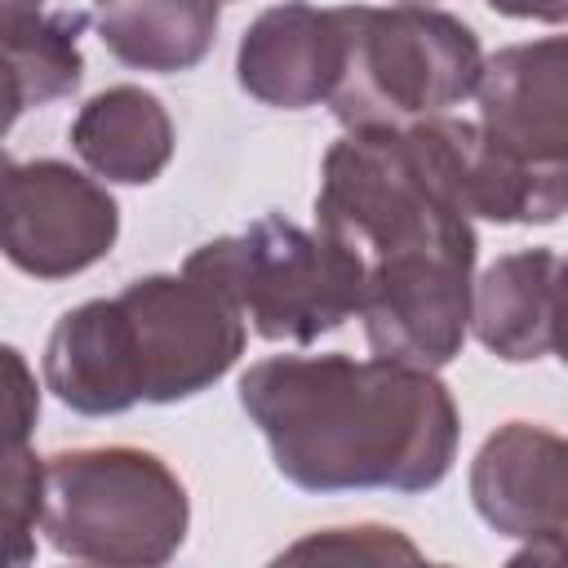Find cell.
<instances>
[{"label": "cell", "instance_id": "cell-5", "mask_svg": "<svg viewBox=\"0 0 568 568\" xmlns=\"http://www.w3.org/2000/svg\"><path fill=\"white\" fill-rule=\"evenodd\" d=\"M182 271L222 288L257 337L293 346L342 328L364 297V262L346 244L275 213L191 248Z\"/></svg>", "mask_w": 568, "mask_h": 568}, {"label": "cell", "instance_id": "cell-6", "mask_svg": "<svg viewBox=\"0 0 568 568\" xmlns=\"http://www.w3.org/2000/svg\"><path fill=\"white\" fill-rule=\"evenodd\" d=\"M142 404H178L244 355V311L200 275H142L120 293Z\"/></svg>", "mask_w": 568, "mask_h": 568}, {"label": "cell", "instance_id": "cell-14", "mask_svg": "<svg viewBox=\"0 0 568 568\" xmlns=\"http://www.w3.org/2000/svg\"><path fill=\"white\" fill-rule=\"evenodd\" d=\"M106 53L133 71H191L217 36V0H93Z\"/></svg>", "mask_w": 568, "mask_h": 568}, {"label": "cell", "instance_id": "cell-15", "mask_svg": "<svg viewBox=\"0 0 568 568\" xmlns=\"http://www.w3.org/2000/svg\"><path fill=\"white\" fill-rule=\"evenodd\" d=\"M89 13L80 9H58V13H31L0 22L4 36V89H9V124L44 106L53 98H67L80 89L84 75V53H80V31Z\"/></svg>", "mask_w": 568, "mask_h": 568}, {"label": "cell", "instance_id": "cell-11", "mask_svg": "<svg viewBox=\"0 0 568 568\" xmlns=\"http://www.w3.org/2000/svg\"><path fill=\"white\" fill-rule=\"evenodd\" d=\"M44 386L84 417H111L142 404L120 297H93L58 315L44 342Z\"/></svg>", "mask_w": 568, "mask_h": 568}, {"label": "cell", "instance_id": "cell-13", "mask_svg": "<svg viewBox=\"0 0 568 568\" xmlns=\"http://www.w3.org/2000/svg\"><path fill=\"white\" fill-rule=\"evenodd\" d=\"M71 146L98 178L146 186L173 160V120L155 93L138 84H111L75 111Z\"/></svg>", "mask_w": 568, "mask_h": 568}, {"label": "cell", "instance_id": "cell-20", "mask_svg": "<svg viewBox=\"0 0 568 568\" xmlns=\"http://www.w3.org/2000/svg\"><path fill=\"white\" fill-rule=\"evenodd\" d=\"M555 351L568 364V262L559 271V302H555Z\"/></svg>", "mask_w": 568, "mask_h": 568}, {"label": "cell", "instance_id": "cell-4", "mask_svg": "<svg viewBox=\"0 0 568 568\" xmlns=\"http://www.w3.org/2000/svg\"><path fill=\"white\" fill-rule=\"evenodd\" d=\"M346 58L328 98L337 124L399 129L466 102L484 80L479 36L430 4H342Z\"/></svg>", "mask_w": 568, "mask_h": 568}, {"label": "cell", "instance_id": "cell-2", "mask_svg": "<svg viewBox=\"0 0 568 568\" xmlns=\"http://www.w3.org/2000/svg\"><path fill=\"white\" fill-rule=\"evenodd\" d=\"M240 404L275 470L306 493H426L462 439L435 368L351 355H271L240 377Z\"/></svg>", "mask_w": 568, "mask_h": 568}, {"label": "cell", "instance_id": "cell-10", "mask_svg": "<svg viewBox=\"0 0 568 568\" xmlns=\"http://www.w3.org/2000/svg\"><path fill=\"white\" fill-rule=\"evenodd\" d=\"M342 58H346L342 13L315 9L306 0H288V4H271L248 22L235 49V80L262 106L302 111L333 98Z\"/></svg>", "mask_w": 568, "mask_h": 568}, {"label": "cell", "instance_id": "cell-19", "mask_svg": "<svg viewBox=\"0 0 568 568\" xmlns=\"http://www.w3.org/2000/svg\"><path fill=\"white\" fill-rule=\"evenodd\" d=\"M501 18H528V22H568V0H484Z\"/></svg>", "mask_w": 568, "mask_h": 568}, {"label": "cell", "instance_id": "cell-3", "mask_svg": "<svg viewBox=\"0 0 568 568\" xmlns=\"http://www.w3.org/2000/svg\"><path fill=\"white\" fill-rule=\"evenodd\" d=\"M49 546L102 568H160L191 528V497L173 466L151 448L98 444L44 457Z\"/></svg>", "mask_w": 568, "mask_h": 568}, {"label": "cell", "instance_id": "cell-1", "mask_svg": "<svg viewBox=\"0 0 568 568\" xmlns=\"http://www.w3.org/2000/svg\"><path fill=\"white\" fill-rule=\"evenodd\" d=\"M475 213L462 186V120L355 129L324 151L315 226L364 262L359 320L373 355L444 368L475 302Z\"/></svg>", "mask_w": 568, "mask_h": 568}, {"label": "cell", "instance_id": "cell-18", "mask_svg": "<svg viewBox=\"0 0 568 568\" xmlns=\"http://www.w3.org/2000/svg\"><path fill=\"white\" fill-rule=\"evenodd\" d=\"M4 364H9V377H13V390H9V444H27V430L36 426L40 417V395H36V382L22 364V355L13 346H4Z\"/></svg>", "mask_w": 568, "mask_h": 568}, {"label": "cell", "instance_id": "cell-21", "mask_svg": "<svg viewBox=\"0 0 568 568\" xmlns=\"http://www.w3.org/2000/svg\"><path fill=\"white\" fill-rule=\"evenodd\" d=\"M510 564H568V541H546V546H524L510 555Z\"/></svg>", "mask_w": 568, "mask_h": 568}, {"label": "cell", "instance_id": "cell-8", "mask_svg": "<svg viewBox=\"0 0 568 568\" xmlns=\"http://www.w3.org/2000/svg\"><path fill=\"white\" fill-rule=\"evenodd\" d=\"M479 129L515 160L568 178V36L506 44L484 58Z\"/></svg>", "mask_w": 568, "mask_h": 568}, {"label": "cell", "instance_id": "cell-9", "mask_svg": "<svg viewBox=\"0 0 568 568\" xmlns=\"http://www.w3.org/2000/svg\"><path fill=\"white\" fill-rule=\"evenodd\" d=\"M470 501L501 537L568 541V439L537 422L497 426L470 462Z\"/></svg>", "mask_w": 568, "mask_h": 568}, {"label": "cell", "instance_id": "cell-22", "mask_svg": "<svg viewBox=\"0 0 568 568\" xmlns=\"http://www.w3.org/2000/svg\"><path fill=\"white\" fill-rule=\"evenodd\" d=\"M44 0H0V22H13V18H31L40 13Z\"/></svg>", "mask_w": 568, "mask_h": 568}, {"label": "cell", "instance_id": "cell-12", "mask_svg": "<svg viewBox=\"0 0 568 568\" xmlns=\"http://www.w3.org/2000/svg\"><path fill=\"white\" fill-rule=\"evenodd\" d=\"M559 253L519 248L497 257L470 302V328L484 351L506 364H528L555 351V302H559Z\"/></svg>", "mask_w": 568, "mask_h": 568}, {"label": "cell", "instance_id": "cell-17", "mask_svg": "<svg viewBox=\"0 0 568 568\" xmlns=\"http://www.w3.org/2000/svg\"><path fill=\"white\" fill-rule=\"evenodd\" d=\"M306 555H324V559H368V564H386V559H422V550L413 541H404L395 528H324L297 546L284 550V559H306Z\"/></svg>", "mask_w": 568, "mask_h": 568}, {"label": "cell", "instance_id": "cell-23", "mask_svg": "<svg viewBox=\"0 0 568 568\" xmlns=\"http://www.w3.org/2000/svg\"><path fill=\"white\" fill-rule=\"evenodd\" d=\"M399 4H430V0H399Z\"/></svg>", "mask_w": 568, "mask_h": 568}, {"label": "cell", "instance_id": "cell-16", "mask_svg": "<svg viewBox=\"0 0 568 568\" xmlns=\"http://www.w3.org/2000/svg\"><path fill=\"white\" fill-rule=\"evenodd\" d=\"M4 532H9V564L31 559V528L44 510V462L27 444H4Z\"/></svg>", "mask_w": 568, "mask_h": 568}, {"label": "cell", "instance_id": "cell-7", "mask_svg": "<svg viewBox=\"0 0 568 568\" xmlns=\"http://www.w3.org/2000/svg\"><path fill=\"white\" fill-rule=\"evenodd\" d=\"M120 235L115 195L67 160L4 164V257L36 280H71Z\"/></svg>", "mask_w": 568, "mask_h": 568}]
</instances>
